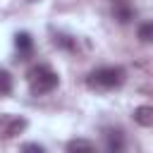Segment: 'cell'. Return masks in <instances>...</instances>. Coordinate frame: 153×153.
Instances as JSON below:
<instances>
[{"label": "cell", "mask_w": 153, "mask_h": 153, "mask_svg": "<svg viewBox=\"0 0 153 153\" xmlns=\"http://www.w3.org/2000/svg\"><path fill=\"white\" fill-rule=\"evenodd\" d=\"M124 69L122 67H98L86 76V86L96 91H112L124 84Z\"/></svg>", "instance_id": "6da1fadb"}, {"label": "cell", "mask_w": 153, "mask_h": 153, "mask_svg": "<svg viewBox=\"0 0 153 153\" xmlns=\"http://www.w3.org/2000/svg\"><path fill=\"white\" fill-rule=\"evenodd\" d=\"M26 81H29V88H31L33 96H43V93H50L57 86L60 76L48 65H36V67H31L26 72Z\"/></svg>", "instance_id": "7a4b0ae2"}, {"label": "cell", "mask_w": 153, "mask_h": 153, "mask_svg": "<svg viewBox=\"0 0 153 153\" xmlns=\"http://www.w3.org/2000/svg\"><path fill=\"white\" fill-rule=\"evenodd\" d=\"M26 127H29V122L22 115H0V139H14Z\"/></svg>", "instance_id": "3957f363"}, {"label": "cell", "mask_w": 153, "mask_h": 153, "mask_svg": "<svg viewBox=\"0 0 153 153\" xmlns=\"http://www.w3.org/2000/svg\"><path fill=\"white\" fill-rule=\"evenodd\" d=\"M105 146H108V153H124V134L120 129H108Z\"/></svg>", "instance_id": "277c9868"}, {"label": "cell", "mask_w": 153, "mask_h": 153, "mask_svg": "<svg viewBox=\"0 0 153 153\" xmlns=\"http://www.w3.org/2000/svg\"><path fill=\"white\" fill-rule=\"evenodd\" d=\"M14 45H17V50H19V57H22V60H26V57L31 55V50H33V41H31V36H29L26 31H22V33H17V36H14Z\"/></svg>", "instance_id": "5b68a950"}, {"label": "cell", "mask_w": 153, "mask_h": 153, "mask_svg": "<svg viewBox=\"0 0 153 153\" xmlns=\"http://www.w3.org/2000/svg\"><path fill=\"white\" fill-rule=\"evenodd\" d=\"M65 153H96V146L88 141V139H72L65 148Z\"/></svg>", "instance_id": "8992f818"}, {"label": "cell", "mask_w": 153, "mask_h": 153, "mask_svg": "<svg viewBox=\"0 0 153 153\" xmlns=\"http://www.w3.org/2000/svg\"><path fill=\"white\" fill-rule=\"evenodd\" d=\"M134 122L141 127H153V105H139L134 110Z\"/></svg>", "instance_id": "52a82bcc"}, {"label": "cell", "mask_w": 153, "mask_h": 153, "mask_svg": "<svg viewBox=\"0 0 153 153\" xmlns=\"http://www.w3.org/2000/svg\"><path fill=\"white\" fill-rule=\"evenodd\" d=\"M136 36H139L141 43H153V22H143V24L139 26Z\"/></svg>", "instance_id": "ba28073f"}, {"label": "cell", "mask_w": 153, "mask_h": 153, "mask_svg": "<svg viewBox=\"0 0 153 153\" xmlns=\"http://www.w3.org/2000/svg\"><path fill=\"white\" fill-rule=\"evenodd\" d=\"M12 93V76L7 69H0V96H10Z\"/></svg>", "instance_id": "9c48e42d"}, {"label": "cell", "mask_w": 153, "mask_h": 153, "mask_svg": "<svg viewBox=\"0 0 153 153\" xmlns=\"http://www.w3.org/2000/svg\"><path fill=\"white\" fill-rule=\"evenodd\" d=\"M55 45H60L65 50H74L76 48V41L72 36H67V33H55Z\"/></svg>", "instance_id": "30bf717a"}, {"label": "cell", "mask_w": 153, "mask_h": 153, "mask_svg": "<svg viewBox=\"0 0 153 153\" xmlns=\"http://www.w3.org/2000/svg\"><path fill=\"white\" fill-rule=\"evenodd\" d=\"M22 153H45V148L36 141H29V143H22Z\"/></svg>", "instance_id": "8fae6325"}]
</instances>
